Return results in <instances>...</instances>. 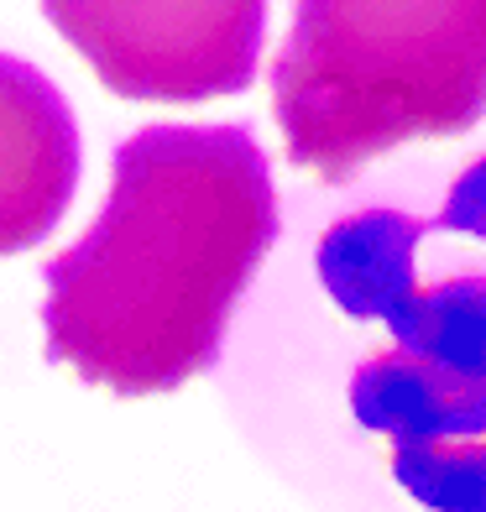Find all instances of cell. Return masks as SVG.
I'll list each match as a JSON object with an SVG mask.
<instances>
[{
  "mask_svg": "<svg viewBox=\"0 0 486 512\" xmlns=\"http://www.w3.org/2000/svg\"><path fill=\"white\" fill-rule=\"evenodd\" d=\"M288 157L324 183L486 115V0H298L272 68Z\"/></svg>",
  "mask_w": 486,
  "mask_h": 512,
  "instance_id": "3",
  "label": "cell"
},
{
  "mask_svg": "<svg viewBox=\"0 0 486 512\" xmlns=\"http://www.w3.org/2000/svg\"><path fill=\"white\" fill-rule=\"evenodd\" d=\"M324 293L387 351L351 377V413L392 445V476L429 512H486V157L434 220L366 209L324 230Z\"/></svg>",
  "mask_w": 486,
  "mask_h": 512,
  "instance_id": "2",
  "label": "cell"
},
{
  "mask_svg": "<svg viewBox=\"0 0 486 512\" xmlns=\"http://www.w3.org/2000/svg\"><path fill=\"white\" fill-rule=\"evenodd\" d=\"M272 241V173L241 126L136 131L95 230L48 262V356L121 398L183 387L220 361Z\"/></svg>",
  "mask_w": 486,
  "mask_h": 512,
  "instance_id": "1",
  "label": "cell"
},
{
  "mask_svg": "<svg viewBox=\"0 0 486 512\" xmlns=\"http://www.w3.org/2000/svg\"><path fill=\"white\" fill-rule=\"evenodd\" d=\"M79 126L32 63L0 53V256L32 251L68 215Z\"/></svg>",
  "mask_w": 486,
  "mask_h": 512,
  "instance_id": "5",
  "label": "cell"
},
{
  "mask_svg": "<svg viewBox=\"0 0 486 512\" xmlns=\"http://www.w3.org/2000/svg\"><path fill=\"white\" fill-rule=\"evenodd\" d=\"M58 37L121 100L199 105L257 79L267 0H42Z\"/></svg>",
  "mask_w": 486,
  "mask_h": 512,
  "instance_id": "4",
  "label": "cell"
}]
</instances>
